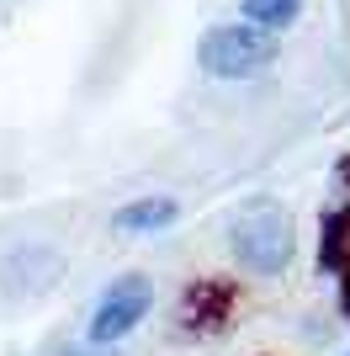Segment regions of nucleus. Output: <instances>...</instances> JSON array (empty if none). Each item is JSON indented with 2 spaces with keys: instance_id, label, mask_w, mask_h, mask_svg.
<instances>
[{
  "instance_id": "nucleus-1",
  "label": "nucleus",
  "mask_w": 350,
  "mask_h": 356,
  "mask_svg": "<svg viewBox=\"0 0 350 356\" xmlns=\"http://www.w3.org/2000/svg\"><path fill=\"white\" fill-rule=\"evenodd\" d=\"M228 255L249 277H281L297 261V218L281 197H249L228 218Z\"/></svg>"
},
{
  "instance_id": "nucleus-9",
  "label": "nucleus",
  "mask_w": 350,
  "mask_h": 356,
  "mask_svg": "<svg viewBox=\"0 0 350 356\" xmlns=\"http://www.w3.org/2000/svg\"><path fill=\"white\" fill-rule=\"evenodd\" d=\"M345 356H350V351H345Z\"/></svg>"
},
{
  "instance_id": "nucleus-2",
  "label": "nucleus",
  "mask_w": 350,
  "mask_h": 356,
  "mask_svg": "<svg viewBox=\"0 0 350 356\" xmlns=\"http://www.w3.org/2000/svg\"><path fill=\"white\" fill-rule=\"evenodd\" d=\"M276 32H260L249 22H223L197 38V64L207 80H255L276 64Z\"/></svg>"
},
{
  "instance_id": "nucleus-3",
  "label": "nucleus",
  "mask_w": 350,
  "mask_h": 356,
  "mask_svg": "<svg viewBox=\"0 0 350 356\" xmlns=\"http://www.w3.org/2000/svg\"><path fill=\"white\" fill-rule=\"evenodd\" d=\"M149 314H154V277H149V271H122V277H112V282L96 293V303H90L85 346H106V351H117Z\"/></svg>"
},
{
  "instance_id": "nucleus-8",
  "label": "nucleus",
  "mask_w": 350,
  "mask_h": 356,
  "mask_svg": "<svg viewBox=\"0 0 350 356\" xmlns=\"http://www.w3.org/2000/svg\"><path fill=\"white\" fill-rule=\"evenodd\" d=\"M340 277H345V314H350V271H340Z\"/></svg>"
},
{
  "instance_id": "nucleus-4",
  "label": "nucleus",
  "mask_w": 350,
  "mask_h": 356,
  "mask_svg": "<svg viewBox=\"0 0 350 356\" xmlns=\"http://www.w3.org/2000/svg\"><path fill=\"white\" fill-rule=\"evenodd\" d=\"M228 319H233V282H223V277H191L175 298V330L191 341L228 330Z\"/></svg>"
},
{
  "instance_id": "nucleus-7",
  "label": "nucleus",
  "mask_w": 350,
  "mask_h": 356,
  "mask_svg": "<svg viewBox=\"0 0 350 356\" xmlns=\"http://www.w3.org/2000/svg\"><path fill=\"white\" fill-rule=\"evenodd\" d=\"M64 356H117V351H106V346H85V341H80L74 351H64Z\"/></svg>"
},
{
  "instance_id": "nucleus-6",
  "label": "nucleus",
  "mask_w": 350,
  "mask_h": 356,
  "mask_svg": "<svg viewBox=\"0 0 350 356\" xmlns=\"http://www.w3.org/2000/svg\"><path fill=\"white\" fill-rule=\"evenodd\" d=\"M303 16V0H239V22L260 32H287Z\"/></svg>"
},
{
  "instance_id": "nucleus-5",
  "label": "nucleus",
  "mask_w": 350,
  "mask_h": 356,
  "mask_svg": "<svg viewBox=\"0 0 350 356\" xmlns=\"http://www.w3.org/2000/svg\"><path fill=\"white\" fill-rule=\"evenodd\" d=\"M181 223V197L170 192H138L133 202L112 208V234L122 239H154V234H170Z\"/></svg>"
}]
</instances>
